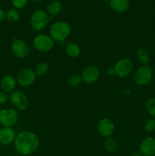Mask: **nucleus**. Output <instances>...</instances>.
<instances>
[{"mask_svg":"<svg viewBox=\"0 0 155 156\" xmlns=\"http://www.w3.org/2000/svg\"><path fill=\"white\" fill-rule=\"evenodd\" d=\"M50 67L47 62H40L36 64L35 67V73L38 76H46L49 73Z\"/></svg>","mask_w":155,"mask_h":156,"instance_id":"412c9836","label":"nucleus"},{"mask_svg":"<svg viewBox=\"0 0 155 156\" xmlns=\"http://www.w3.org/2000/svg\"><path fill=\"white\" fill-rule=\"evenodd\" d=\"M144 130L146 133H152L155 130V119H148L144 124Z\"/></svg>","mask_w":155,"mask_h":156,"instance_id":"393cba45","label":"nucleus"},{"mask_svg":"<svg viewBox=\"0 0 155 156\" xmlns=\"http://www.w3.org/2000/svg\"><path fill=\"white\" fill-rule=\"evenodd\" d=\"M131 156H143V155L140 152H134L131 155Z\"/></svg>","mask_w":155,"mask_h":156,"instance_id":"c756f323","label":"nucleus"},{"mask_svg":"<svg viewBox=\"0 0 155 156\" xmlns=\"http://www.w3.org/2000/svg\"><path fill=\"white\" fill-rule=\"evenodd\" d=\"M16 133L11 127L0 128V145L8 146L15 142Z\"/></svg>","mask_w":155,"mask_h":156,"instance_id":"4468645a","label":"nucleus"},{"mask_svg":"<svg viewBox=\"0 0 155 156\" xmlns=\"http://www.w3.org/2000/svg\"><path fill=\"white\" fill-rule=\"evenodd\" d=\"M146 109L150 115L155 117V98H150L146 102Z\"/></svg>","mask_w":155,"mask_h":156,"instance_id":"b1692460","label":"nucleus"},{"mask_svg":"<svg viewBox=\"0 0 155 156\" xmlns=\"http://www.w3.org/2000/svg\"><path fill=\"white\" fill-rule=\"evenodd\" d=\"M50 20V15L46 11L36 10L30 16V26L33 30L40 31L46 27Z\"/></svg>","mask_w":155,"mask_h":156,"instance_id":"7ed1b4c3","label":"nucleus"},{"mask_svg":"<svg viewBox=\"0 0 155 156\" xmlns=\"http://www.w3.org/2000/svg\"><path fill=\"white\" fill-rule=\"evenodd\" d=\"M115 131V124L109 118H103L98 122L97 132L104 138L110 137Z\"/></svg>","mask_w":155,"mask_h":156,"instance_id":"9d476101","label":"nucleus"},{"mask_svg":"<svg viewBox=\"0 0 155 156\" xmlns=\"http://www.w3.org/2000/svg\"><path fill=\"white\" fill-rule=\"evenodd\" d=\"M36 79V75L33 69L25 68L21 69L17 76V82L21 87H28L33 85Z\"/></svg>","mask_w":155,"mask_h":156,"instance_id":"1a4fd4ad","label":"nucleus"},{"mask_svg":"<svg viewBox=\"0 0 155 156\" xmlns=\"http://www.w3.org/2000/svg\"><path fill=\"white\" fill-rule=\"evenodd\" d=\"M107 74L109 75V76H114V75H115V70H114L113 67H110V68L108 69Z\"/></svg>","mask_w":155,"mask_h":156,"instance_id":"c85d7f7f","label":"nucleus"},{"mask_svg":"<svg viewBox=\"0 0 155 156\" xmlns=\"http://www.w3.org/2000/svg\"><path fill=\"white\" fill-rule=\"evenodd\" d=\"M99 77H100V70L96 66H88L82 72V82L88 85H91L97 82Z\"/></svg>","mask_w":155,"mask_h":156,"instance_id":"f8f14e48","label":"nucleus"},{"mask_svg":"<svg viewBox=\"0 0 155 156\" xmlns=\"http://www.w3.org/2000/svg\"><path fill=\"white\" fill-rule=\"evenodd\" d=\"M5 18V12L2 9L0 8V23L2 22Z\"/></svg>","mask_w":155,"mask_h":156,"instance_id":"cd10ccee","label":"nucleus"},{"mask_svg":"<svg viewBox=\"0 0 155 156\" xmlns=\"http://www.w3.org/2000/svg\"><path fill=\"white\" fill-rule=\"evenodd\" d=\"M0 82H1V77H0Z\"/></svg>","mask_w":155,"mask_h":156,"instance_id":"473e14b6","label":"nucleus"},{"mask_svg":"<svg viewBox=\"0 0 155 156\" xmlns=\"http://www.w3.org/2000/svg\"><path fill=\"white\" fill-rule=\"evenodd\" d=\"M103 147L106 152L112 153L116 150L118 144H117V142L115 141V140H114L113 138L108 137L105 140L104 143H103Z\"/></svg>","mask_w":155,"mask_h":156,"instance_id":"aec40b11","label":"nucleus"},{"mask_svg":"<svg viewBox=\"0 0 155 156\" xmlns=\"http://www.w3.org/2000/svg\"><path fill=\"white\" fill-rule=\"evenodd\" d=\"M9 101L16 109L25 111L29 106V100L24 92L15 90L9 95Z\"/></svg>","mask_w":155,"mask_h":156,"instance_id":"0eeeda50","label":"nucleus"},{"mask_svg":"<svg viewBox=\"0 0 155 156\" xmlns=\"http://www.w3.org/2000/svg\"><path fill=\"white\" fill-rule=\"evenodd\" d=\"M32 2H39L43 1V0H31Z\"/></svg>","mask_w":155,"mask_h":156,"instance_id":"2f4dec72","label":"nucleus"},{"mask_svg":"<svg viewBox=\"0 0 155 156\" xmlns=\"http://www.w3.org/2000/svg\"><path fill=\"white\" fill-rule=\"evenodd\" d=\"M71 32V26L65 21H57L52 24L50 27V37L54 41H64Z\"/></svg>","mask_w":155,"mask_h":156,"instance_id":"f03ea898","label":"nucleus"},{"mask_svg":"<svg viewBox=\"0 0 155 156\" xmlns=\"http://www.w3.org/2000/svg\"><path fill=\"white\" fill-rule=\"evenodd\" d=\"M11 2L15 9H23L27 4L28 0H11Z\"/></svg>","mask_w":155,"mask_h":156,"instance_id":"a878e982","label":"nucleus"},{"mask_svg":"<svg viewBox=\"0 0 155 156\" xmlns=\"http://www.w3.org/2000/svg\"><path fill=\"white\" fill-rule=\"evenodd\" d=\"M82 82V78L81 76L78 74H73L71 76H70L68 78V80H67V82H68V85L71 87H77Z\"/></svg>","mask_w":155,"mask_h":156,"instance_id":"5701e85b","label":"nucleus"},{"mask_svg":"<svg viewBox=\"0 0 155 156\" xmlns=\"http://www.w3.org/2000/svg\"><path fill=\"white\" fill-rule=\"evenodd\" d=\"M15 149L22 155H30L34 153L40 146V140L33 133L27 130L18 133L15 137Z\"/></svg>","mask_w":155,"mask_h":156,"instance_id":"f257e3e1","label":"nucleus"},{"mask_svg":"<svg viewBox=\"0 0 155 156\" xmlns=\"http://www.w3.org/2000/svg\"><path fill=\"white\" fill-rule=\"evenodd\" d=\"M9 101V95L5 91H0V105H5Z\"/></svg>","mask_w":155,"mask_h":156,"instance_id":"bb28decb","label":"nucleus"},{"mask_svg":"<svg viewBox=\"0 0 155 156\" xmlns=\"http://www.w3.org/2000/svg\"><path fill=\"white\" fill-rule=\"evenodd\" d=\"M17 79L12 75H5L1 78L0 87L6 93H11L15 91L17 85Z\"/></svg>","mask_w":155,"mask_h":156,"instance_id":"2eb2a0df","label":"nucleus"},{"mask_svg":"<svg viewBox=\"0 0 155 156\" xmlns=\"http://www.w3.org/2000/svg\"><path fill=\"white\" fill-rule=\"evenodd\" d=\"M19 116L15 109L5 108L0 111V125L2 127H11L15 126L18 121Z\"/></svg>","mask_w":155,"mask_h":156,"instance_id":"423d86ee","label":"nucleus"},{"mask_svg":"<svg viewBox=\"0 0 155 156\" xmlns=\"http://www.w3.org/2000/svg\"><path fill=\"white\" fill-rule=\"evenodd\" d=\"M65 52L70 58L74 59L80 56L81 50L80 46L76 43H69L67 44L65 47Z\"/></svg>","mask_w":155,"mask_h":156,"instance_id":"a211bd4d","label":"nucleus"},{"mask_svg":"<svg viewBox=\"0 0 155 156\" xmlns=\"http://www.w3.org/2000/svg\"><path fill=\"white\" fill-rule=\"evenodd\" d=\"M101 2H109L111 0H100Z\"/></svg>","mask_w":155,"mask_h":156,"instance_id":"7c9ffc66","label":"nucleus"},{"mask_svg":"<svg viewBox=\"0 0 155 156\" xmlns=\"http://www.w3.org/2000/svg\"><path fill=\"white\" fill-rule=\"evenodd\" d=\"M136 57L143 66L148 65L150 62V53L144 49H138L136 51Z\"/></svg>","mask_w":155,"mask_h":156,"instance_id":"6ab92c4d","label":"nucleus"},{"mask_svg":"<svg viewBox=\"0 0 155 156\" xmlns=\"http://www.w3.org/2000/svg\"><path fill=\"white\" fill-rule=\"evenodd\" d=\"M113 68L115 76L123 79L131 74L133 69V63L128 58H122L115 63Z\"/></svg>","mask_w":155,"mask_h":156,"instance_id":"6e6552de","label":"nucleus"},{"mask_svg":"<svg viewBox=\"0 0 155 156\" xmlns=\"http://www.w3.org/2000/svg\"><path fill=\"white\" fill-rule=\"evenodd\" d=\"M33 46L37 51L41 53H47L54 47V41L49 35L39 34L33 39Z\"/></svg>","mask_w":155,"mask_h":156,"instance_id":"39448f33","label":"nucleus"},{"mask_svg":"<svg viewBox=\"0 0 155 156\" xmlns=\"http://www.w3.org/2000/svg\"><path fill=\"white\" fill-rule=\"evenodd\" d=\"M153 70L148 65L140 66L134 74V81L138 86H146L151 81Z\"/></svg>","mask_w":155,"mask_h":156,"instance_id":"20e7f679","label":"nucleus"},{"mask_svg":"<svg viewBox=\"0 0 155 156\" xmlns=\"http://www.w3.org/2000/svg\"><path fill=\"white\" fill-rule=\"evenodd\" d=\"M109 5L111 9L118 13L126 12L129 8V0H111Z\"/></svg>","mask_w":155,"mask_h":156,"instance_id":"dca6fc26","label":"nucleus"},{"mask_svg":"<svg viewBox=\"0 0 155 156\" xmlns=\"http://www.w3.org/2000/svg\"><path fill=\"white\" fill-rule=\"evenodd\" d=\"M139 152L143 156L155 155V137L148 136L143 140L140 144Z\"/></svg>","mask_w":155,"mask_h":156,"instance_id":"ddd939ff","label":"nucleus"},{"mask_svg":"<svg viewBox=\"0 0 155 156\" xmlns=\"http://www.w3.org/2000/svg\"><path fill=\"white\" fill-rule=\"evenodd\" d=\"M12 52L16 57L19 59H24L27 57L30 53V48L24 41L17 39L12 43Z\"/></svg>","mask_w":155,"mask_h":156,"instance_id":"9b49d317","label":"nucleus"},{"mask_svg":"<svg viewBox=\"0 0 155 156\" xmlns=\"http://www.w3.org/2000/svg\"><path fill=\"white\" fill-rule=\"evenodd\" d=\"M62 9V4L59 1L57 0H53L50 2L46 5V12L49 14V15L55 16L61 12Z\"/></svg>","mask_w":155,"mask_h":156,"instance_id":"f3484780","label":"nucleus"},{"mask_svg":"<svg viewBox=\"0 0 155 156\" xmlns=\"http://www.w3.org/2000/svg\"><path fill=\"white\" fill-rule=\"evenodd\" d=\"M5 18L9 22H17L20 19V13L17 9H12L5 12Z\"/></svg>","mask_w":155,"mask_h":156,"instance_id":"4be33fe9","label":"nucleus"}]
</instances>
